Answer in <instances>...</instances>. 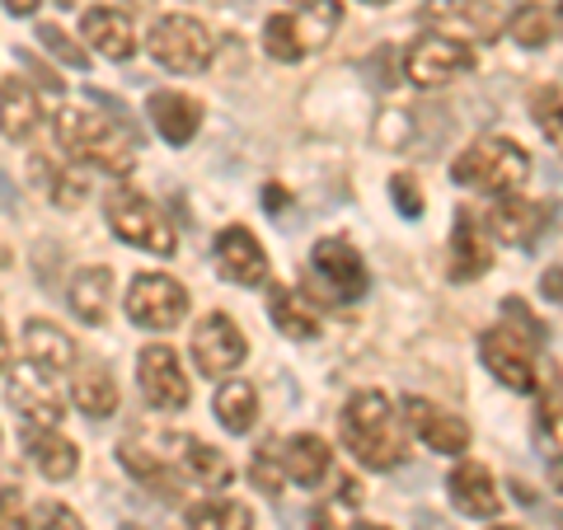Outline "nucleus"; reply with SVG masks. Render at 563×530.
<instances>
[{"label":"nucleus","instance_id":"obj_11","mask_svg":"<svg viewBox=\"0 0 563 530\" xmlns=\"http://www.w3.org/2000/svg\"><path fill=\"white\" fill-rule=\"evenodd\" d=\"M136 385H141V399H146L155 413H184L188 399H192V385L184 376L179 352L165 347V343L141 347V357H136Z\"/></svg>","mask_w":563,"mask_h":530},{"label":"nucleus","instance_id":"obj_27","mask_svg":"<svg viewBox=\"0 0 563 530\" xmlns=\"http://www.w3.org/2000/svg\"><path fill=\"white\" fill-rule=\"evenodd\" d=\"M24 357H29V366L47 371V376H62V371L76 366V339L52 320H29L24 324Z\"/></svg>","mask_w":563,"mask_h":530},{"label":"nucleus","instance_id":"obj_42","mask_svg":"<svg viewBox=\"0 0 563 530\" xmlns=\"http://www.w3.org/2000/svg\"><path fill=\"white\" fill-rule=\"evenodd\" d=\"M0 5H5V14H14V20H33L43 0H0Z\"/></svg>","mask_w":563,"mask_h":530},{"label":"nucleus","instance_id":"obj_23","mask_svg":"<svg viewBox=\"0 0 563 530\" xmlns=\"http://www.w3.org/2000/svg\"><path fill=\"white\" fill-rule=\"evenodd\" d=\"M80 33H85V43H90L99 57H109V62H132L136 57V29H132L128 14L113 10V5L85 10L80 14Z\"/></svg>","mask_w":563,"mask_h":530},{"label":"nucleus","instance_id":"obj_1","mask_svg":"<svg viewBox=\"0 0 563 530\" xmlns=\"http://www.w3.org/2000/svg\"><path fill=\"white\" fill-rule=\"evenodd\" d=\"M339 437L352 451V461L376 470V474H390L409 461V428H404V413L395 409V399L380 395V390H357L343 404Z\"/></svg>","mask_w":563,"mask_h":530},{"label":"nucleus","instance_id":"obj_22","mask_svg":"<svg viewBox=\"0 0 563 530\" xmlns=\"http://www.w3.org/2000/svg\"><path fill=\"white\" fill-rule=\"evenodd\" d=\"M329 465H333V451L320 432H291L282 441V474H287V484L320 488L329 479Z\"/></svg>","mask_w":563,"mask_h":530},{"label":"nucleus","instance_id":"obj_12","mask_svg":"<svg viewBox=\"0 0 563 530\" xmlns=\"http://www.w3.org/2000/svg\"><path fill=\"white\" fill-rule=\"evenodd\" d=\"M479 362H484V371L493 380L507 385V390H517V395H531L540 385V376H536V343H526L512 324L479 333Z\"/></svg>","mask_w":563,"mask_h":530},{"label":"nucleus","instance_id":"obj_35","mask_svg":"<svg viewBox=\"0 0 563 530\" xmlns=\"http://www.w3.org/2000/svg\"><path fill=\"white\" fill-rule=\"evenodd\" d=\"M357 507H362V484L339 479V488L314 507V530H352L357 526Z\"/></svg>","mask_w":563,"mask_h":530},{"label":"nucleus","instance_id":"obj_14","mask_svg":"<svg viewBox=\"0 0 563 530\" xmlns=\"http://www.w3.org/2000/svg\"><path fill=\"white\" fill-rule=\"evenodd\" d=\"M5 399H10V409L20 413L24 428H62L66 422V395L57 390V380H52L47 371H38V366L10 371Z\"/></svg>","mask_w":563,"mask_h":530},{"label":"nucleus","instance_id":"obj_13","mask_svg":"<svg viewBox=\"0 0 563 530\" xmlns=\"http://www.w3.org/2000/svg\"><path fill=\"white\" fill-rule=\"evenodd\" d=\"M470 70H474V52L442 38V33H428V38H418L404 52V76H409L418 90H442V85L470 76Z\"/></svg>","mask_w":563,"mask_h":530},{"label":"nucleus","instance_id":"obj_43","mask_svg":"<svg viewBox=\"0 0 563 530\" xmlns=\"http://www.w3.org/2000/svg\"><path fill=\"white\" fill-rule=\"evenodd\" d=\"M10 371H14V343L5 333V320H0V376H10Z\"/></svg>","mask_w":563,"mask_h":530},{"label":"nucleus","instance_id":"obj_46","mask_svg":"<svg viewBox=\"0 0 563 530\" xmlns=\"http://www.w3.org/2000/svg\"><path fill=\"white\" fill-rule=\"evenodd\" d=\"M352 530H390V526H366V521H357V526H352Z\"/></svg>","mask_w":563,"mask_h":530},{"label":"nucleus","instance_id":"obj_30","mask_svg":"<svg viewBox=\"0 0 563 530\" xmlns=\"http://www.w3.org/2000/svg\"><path fill=\"white\" fill-rule=\"evenodd\" d=\"M109 300H113V273L103 268V263L80 268L76 277H70L66 306H70V314H76L80 324H103L109 320Z\"/></svg>","mask_w":563,"mask_h":530},{"label":"nucleus","instance_id":"obj_19","mask_svg":"<svg viewBox=\"0 0 563 530\" xmlns=\"http://www.w3.org/2000/svg\"><path fill=\"white\" fill-rule=\"evenodd\" d=\"M446 263H451V268H446L451 281H479L493 268V235L484 231L479 217H470V211H455Z\"/></svg>","mask_w":563,"mask_h":530},{"label":"nucleus","instance_id":"obj_31","mask_svg":"<svg viewBox=\"0 0 563 530\" xmlns=\"http://www.w3.org/2000/svg\"><path fill=\"white\" fill-rule=\"evenodd\" d=\"M268 320L282 329V339H291V343L320 339V310H314V300H306L301 291H291V287H273L268 291Z\"/></svg>","mask_w":563,"mask_h":530},{"label":"nucleus","instance_id":"obj_49","mask_svg":"<svg viewBox=\"0 0 563 530\" xmlns=\"http://www.w3.org/2000/svg\"><path fill=\"white\" fill-rule=\"evenodd\" d=\"M366 5H390V0H366Z\"/></svg>","mask_w":563,"mask_h":530},{"label":"nucleus","instance_id":"obj_18","mask_svg":"<svg viewBox=\"0 0 563 530\" xmlns=\"http://www.w3.org/2000/svg\"><path fill=\"white\" fill-rule=\"evenodd\" d=\"M484 231L493 240H503V244H512V250H526V244H536V235L544 231V207L531 202L526 192H498L488 207V225Z\"/></svg>","mask_w":563,"mask_h":530},{"label":"nucleus","instance_id":"obj_48","mask_svg":"<svg viewBox=\"0 0 563 530\" xmlns=\"http://www.w3.org/2000/svg\"><path fill=\"white\" fill-rule=\"evenodd\" d=\"M57 5H62V10H70V5H76V0H57Z\"/></svg>","mask_w":563,"mask_h":530},{"label":"nucleus","instance_id":"obj_3","mask_svg":"<svg viewBox=\"0 0 563 530\" xmlns=\"http://www.w3.org/2000/svg\"><path fill=\"white\" fill-rule=\"evenodd\" d=\"M339 24H343L339 0H301L296 10L268 14V24H263V52L273 62H306L320 47H329Z\"/></svg>","mask_w":563,"mask_h":530},{"label":"nucleus","instance_id":"obj_34","mask_svg":"<svg viewBox=\"0 0 563 530\" xmlns=\"http://www.w3.org/2000/svg\"><path fill=\"white\" fill-rule=\"evenodd\" d=\"M254 511L235 498H207L184 511V530H250Z\"/></svg>","mask_w":563,"mask_h":530},{"label":"nucleus","instance_id":"obj_36","mask_svg":"<svg viewBox=\"0 0 563 530\" xmlns=\"http://www.w3.org/2000/svg\"><path fill=\"white\" fill-rule=\"evenodd\" d=\"M250 479L263 493H282L287 474H282V441L277 437H263L258 441V451H254V461H250Z\"/></svg>","mask_w":563,"mask_h":530},{"label":"nucleus","instance_id":"obj_41","mask_svg":"<svg viewBox=\"0 0 563 530\" xmlns=\"http://www.w3.org/2000/svg\"><path fill=\"white\" fill-rule=\"evenodd\" d=\"M536 122H540V132L550 136V146H559V85H550V90L536 99Z\"/></svg>","mask_w":563,"mask_h":530},{"label":"nucleus","instance_id":"obj_5","mask_svg":"<svg viewBox=\"0 0 563 530\" xmlns=\"http://www.w3.org/2000/svg\"><path fill=\"white\" fill-rule=\"evenodd\" d=\"M103 221H109L113 240L132 244V250H141V254L169 258L174 250H179V235H174L169 217L136 188H113L109 198H103Z\"/></svg>","mask_w":563,"mask_h":530},{"label":"nucleus","instance_id":"obj_29","mask_svg":"<svg viewBox=\"0 0 563 530\" xmlns=\"http://www.w3.org/2000/svg\"><path fill=\"white\" fill-rule=\"evenodd\" d=\"M70 404H76V409L90 422L113 418L118 413V380H113V371L99 366V362L76 366V376H70Z\"/></svg>","mask_w":563,"mask_h":530},{"label":"nucleus","instance_id":"obj_9","mask_svg":"<svg viewBox=\"0 0 563 530\" xmlns=\"http://www.w3.org/2000/svg\"><path fill=\"white\" fill-rule=\"evenodd\" d=\"M310 281L314 291L333 306H357L366 296V263L357 254V244L343 235H329L310 250Z\"/></svg>","mask_w":563,"mask_h":530},{"label":"nucleus","instance_id":"obj_15","mask_svg":"<svg viewBox=\"0 0 563 530\" xmlns=\"http://www.w3.org/2000/svg\"><path fill=\"white\" fill-rule=\"evenodd\" d=\"M250 357V339L240 333V324L231 314H207L192 329V366L202 371V376H231L240 371V362Z\"/></svg>","mask_w":563,"mask_h":530},{"label":"nucleus","instance_id":"obj_26","mask_svg":"<svg viewBox=\"0 0 563 530\" xmlns=\"http://www.w3.org/2000/svg\"><path fill=\"white\" fill-rule=\"evenodd\" d=\"M43 128V103L33 95V85L20 76L0 80V136L5 141H29Z\"/></svg>","mask_w":563,"mask_h":530},{"label":"nucleus","instance_id":"obj_45","mask_svg":"<svg viewBox=\"0 0 563 530\" xmlns=\"http://www.w3.org/2000/svg\"><path fill=\"white\" fill-rule=\"evenodd\" d=\"M540 287H544V291H550V300H559V268H550V277H544V281H540Z\"/></svg>","mask_w":563,"mask_h":530},{"label":"nucleus","instance_id":"obj_47","mask_svg":"<svg viewBox=\"0 0 563 530\" xmlns=\"http://www.w3.org/2000/svg\"><path fill=\"white\" fill-rule=\"evenodd\" d=\"M488 530H521V526H488Z\"/></svg>","mask_w":563,"mask_h":530},{"label":"nucleus","instance_id":"obj_20","mask_svg":"<svg viewBox=\"0 0 563 530\" xmlns=\"http://www.w3.org/2000/svg\"><path fill=\"white\" fill-rule=\"evenodd\" d=\"M446 493L461 517H474V521H493L503 511V493H498V479L488 474V465L479 461H461L451 474H446Z\"/></svg>","mask_w":563,"mask_h":530},{"label":"nucleus","instance_id":"obj_4","mask_svg":"<svg viewBox=\"0 0 563 530\" xmlns=\"http://www.w3.org/2000/svg\"><path fill=\"white\" fill-rule=\"evenodd\" d=\"M451 179L474 192H493V198H498V192H517L531 179V155H526L512 136H479L455 155Z\"/></svg>","mask_w":563,"mask_h":530},{"label":"nucleus","instance_id":"obj_32","mask_svg":"<svg viewBox=\"0 0 563 530\" xmlns=\"http://www.w3.org/2000/svg\"><path fill=\"white\" fill-rule=\"evenodd\" d=\"M211 409H217V422L231 437H244L258 422V390L250 380H221L217 399H211Z\"/></svg>","mask_w":563,"mask_h":530},{"label":"nucleus","instance_id":"obj_8","mask_svg":"<svg viewBox=\"0 0 563 530\" xmlns=\"http://www.w3.org/2000/svg\"><path fill=\"white\" fill-rule=\"evenodd\" d=\"M418 20L428 24L432 33L461 43V47H479V43H498L503 38V24H507V10L498 0H428L418 10Z\"/></svg>","mask_w":563,"mask_h":530},{"label":"nucleus","instance_id":"obj_38","mask_svg":"<svg viewBox=\"0 0 563 530\" xmlns=\"http://www.w3.org/2000/svg\"><path fill=\"white\" fill-rule=\"evenodd\" d=\"M29 521H33V530H85L76 507H66V503H38Z\"/></svg>","mask_w":563,"mask_h":530},{"label":"nucleus","instance_id":"obj_28","mask_svg":"<svg viewBox=\"0 0 563 530\" xmlns=\"http://www.w3.org/2000/svg\"><path fill=\"white\" fill-rule=\"evenodd\" d=\"M174 465H179V474L184 479H192L198 488H231V479H235V465L225 461V451L221 446H211V441H198V437H188L184 432V441H179V455H174Z\"/></svg>","mask_w":563,"mask_h":530},{"label":"nucleus","instance_id":"obj_6","mask_svg":"<svg viewBox=\"0 0 563 530\" xmlns=\"http://www.w3.org/2000/svg\"><path fill=\"white\" fill-rule=\"evenodd\" d=\"M179 441H184V432H132V437L118 441V461L136 484H146L155 498L179 503L184 474H179V465H174Z\"/></svg>","mask_w":563,"mask_h":530},{"label":"nucleus","instance_id":"obj_39","mask_svg":"<svg viewBox=\"0 0 563 530\" xmlns=\"http://www.w3.org/2000/svg\"><path fill=\"white\" fill-rule=\"evenodd\" d=\"M0 530H33L24 493L10 488V484H0Z\"/></svg>","mask_w":563,"mask_h":530},{"label":"nucleus","instance_id":"obj_16","mask_svg":"<svg viewBox=\"0 0 563 530\" xmlns=\"http://www.w3.org/2000/svg\"><path fill=\"white\" fill-rule=\"evenodd\" d=\"M399 413H404V422H409L413 437L428 451H437V455H465L470 451V422L461 413H451V409H442V404H432L422 395L404 399Z\"/></svg>","mask_w":563,"mask_h":530},{"label":"nucleus","instance_id":"obj_24","mask_svg":"<svg viewBox=\"0 0 563 530\" xmlns=\"http://www.w3.org/2000/svg\"><path fill=\"white\" fill-rule=\"evenodd\" d=\"M29 179L33 188H43V198L62 211H76L85 198H90V184H85V174L62 161V155H33L29 161Z\"/></svg>","mask_w":563,"mask_h":530},{"label":"nucleus","instance_id":"obj_21","mask_svg":"<svg viewBox=\"0 0 563 530\" xmlns=\"http://www.w3.org/2000/svg\"><path fill=\"white\" fill-rule=\"evenodd\" d=\"M146 118L169 146H188V141L202 132V103L184 90H155L146 99Z\"/></svg>","mask_w":563,"mask_h":530},{"label":"nucleus","instance_id":"obj_44","mask_svg":"<svg viewBox=\"0 0 563 530\" xmlns=\"http://www.w3.org/2000/svg\"><path fill=\"white\" fill-rule=\"evenodd\" d=\"M263 202H268V211L287 207V192H277V184H268V192H263Z\"/></svg>","mask_w":563,"mask_h":530},{"label":"nucleus","instance_id":"obj_2","mask_svg":"<svg viewBox=\"0 0 563 530\" xmlns=\"http://www.w3.org/2000/svg\"><path fill=\"white\" fill-rule=\"evenodd\" d=\"M52 136L62 146V161L80 165V169H99V174H122L136 169V132H128L118 118L80 109V103H66L52 118Z\"/></svg>","mask_w":563,"mask_h":530},{"label":"nucleus","instance_id":"obj_40","mask_svg":"<svg viewBox=\"0 0 563 530\" xmlns=\"http://www.w3.org/2000/svg\"><path fill=\"white\" fill-rule=\"evenodd\" d=\"M390 198H395V207H399L409 221L422 217V192H418V184L409 179V174H395V179H390Z\"/></svg>","mask_w":563,"mask_h":530},{"label":"nucleus","instance_id":"obj_10","mask_svg":"<svg viewBox=\"0 0 563 530\" xmlns=\"http://www.w3.org/2000/svg\"><path fill=\"white\" fill-rule=\"evenodd\" d=\"M122 310H128V320L136 329L169 333L174 324H184V314H188V287L174 281L169 273H141V277H132Z\"/></svg>","mask_w":563,"mask_h":530},{"label":"nucleus","instance_id":"obj_33","mask_svg":"<svg viewBox=\"0 0 563 530\" xmlns=\"http://www.w3.org/2000/svg\"><path fill=\"white\" fill-rule=\"evenodd\" d=\"M503 33H512V43H521V47H550L559 38V10L554 5H517L507 14Z\"/></svg>","mask_w":563,"mask_h":530},{"label":"nucleus","instance_id":"obj_7","mask_svg":"<svg viewBox=\"0 0 563 530\" xmlns=\"http://www.w3.org/2000/svg\"><path fill=\"white\" fill-rule=\"evenodd\" d=\"M151 57L174 76H198L217 57V33H211L198 14H161L146 33Z\"/></svg>","mask_w":563,"mask_h":530},{"label":"nucleus","instance_id":"obj_17","mask_svg":"<svg viewBox=\"0 0 563 530\" xmlns=\"http://www.w3.org/2000/svg\"><path fill=\"white\" fill-rule=\"evenodd\" d=\"M211 263H217V273L231 281V287H263L268 281V254H263V244L254 231H244V225H225L211 240Z\"/></svg>","mask_w":563,"mask_h":530},{"label":"nucleus","instance_id":"obj_37","mask_svg":"<svg viewBox=\"0 0 563 530\" xmlns=\"http://www.w3.org/2000/svg\"><path fill=\"white\" fill-rule=\"evenodd\" d=\"M38 43H43V52H52V57L66 62V66H76V70L90 66V52H85V47L70 38L66 29H57V24H38Z\"/></svg>","mask_w":563,"mask_h":530},{"label":"nucleus","instance_id":"obj_25","mask_svg":"<svg viewBox=\"0 0 563 530\" xmlns=\"http://www.w3.org/2000/svg\"><path fill=\"white\" fill-rule=\"evenodd\" d=\"M24 446H29L33 470L47 484H66L80 470V446L70 437H62V428H24Z\"/></svg>","mask_w":563,"mask_h":530}]
</instances>
